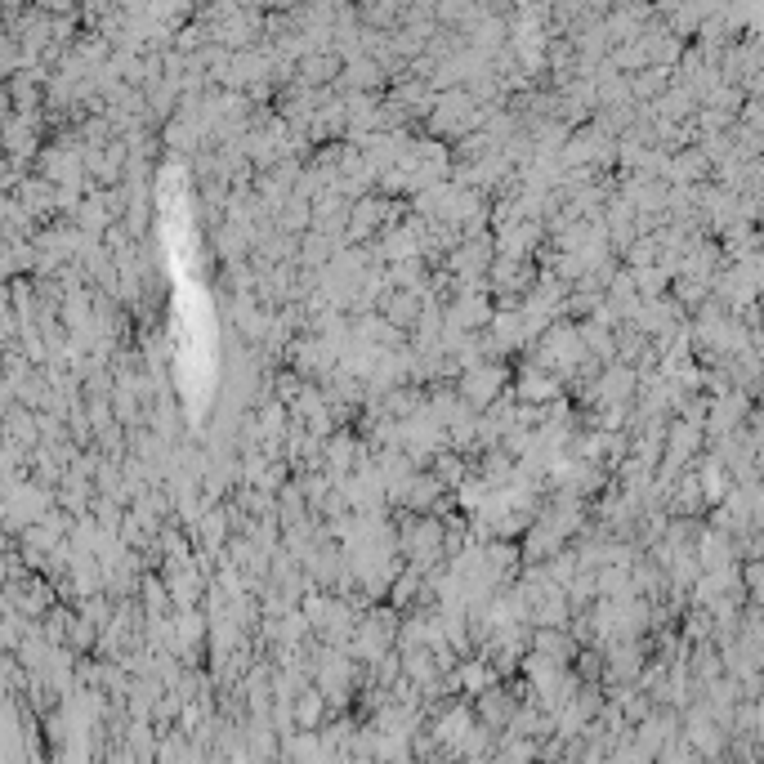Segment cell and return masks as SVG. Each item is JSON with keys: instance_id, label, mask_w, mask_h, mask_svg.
Here are the masks:
<instances>
[{"instance_id": "obj_1", "label": "cell", "mask_w": 764, "mask_h": 764, "mask_svg": "<svg viewBox=\"0 0 764 764\" xmlns=\"http://www.w3.org/2000/svg\"><path fill=\"white\" fill-rule=\"evenodd\" d=\"M456 394H461V403L470 407V412H487L492 403H501V398L510 394V371H505L501 362H479V367L461 371Z\"/></svg>"}]
</instances>
